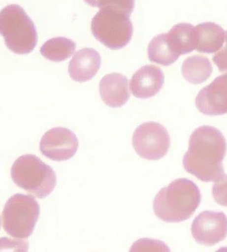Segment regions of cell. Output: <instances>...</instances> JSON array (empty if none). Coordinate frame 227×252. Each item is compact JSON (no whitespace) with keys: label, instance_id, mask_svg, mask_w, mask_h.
I'll return each mask as SVG.
<instances>
[{"label":"cell","instance_id":"44dd1931","mask_svg":"<svg viewBox=\"0 0 227 252\" xmlns=\"http://www.w3.org/2000/svg\"><path fill=\"white\" fill-rule=\"evenodd\" d=\"M212 187V196L216 203L227 207V175H223L214 182Z\"/></svg>","mask_w":227,"mask_h":252},{"label":"cell","instance_id":"603a6c76","mask_svg":"<svg viewBox=\"0 0 227 252\" xmlns=\"http://www.w3.org/2000/svg\"><path fill=\"white\" fill-rule=\"evenodd\" d=\"M28 250V243L26 241L10 240L8 238L0 239V252H26Z\"/></svg>","mask_w":227,"mask_h":252},{"label":"cell","instance_id":"8992f818","mask_svg":"<svg viewBox=\"0 0 227 252\" xmlns=\"http://www.w3.org/2000/svg\"><path fill=\"white\" fill-rule=\"evenodd\" d=\"M40 213V205L33 196L14 194L3 208V228L14 238H28L33 233Z\"/></svg>","mask_w":227,"mask_h":252},{"label":"cell","instance_id":"2e32d148","mask_svg":"<svg viewBox=\"0 0 227 252\" xmlns=\"http://www.w3.org/2000/svg\"><path fill=\"white\" fill-rule=\"evenodd\" d=\"M213 71L210 61L201 55L188 57L182 66V74L187 81L193 85L203 83Z\"/></svg>","mask_w":227,"mask_h":252},{"label":"cell","instance_id":"8fae6325","mask_svg":"<svg viewBox=\"0 0 227 252\" xmlns=\"http://www.w3.org/2000/svg\"><path fill=\"white\" fill-rule=\"evenodd\" d=\"M165 82V75L160 67L153 65L143 66L132 76L130 89L139 99H148L156 95Z\"/></svg>","mask_w":227,"mask_h":252},{"label":"cell","instance_id":"6da1fadb","mask_svg":"<svg viewBox=\"0 0 227 252\" xmlns=\"http://www.w3.org/2000/svg\"><path fill=\"white\" fill-rule=\"evenodd\" d=\"M227 143L223 134L214 126H199L191 134L189 147L183 158L188 173L205 182H215L225 174L223 160Z\"/></svg>","mask_w":227,"mask_h":252},{"label":"cell","instance_id":"30bf717a","mask_svg":"<svg viewBox=\"0 0 227 252\" xmlns=\"http://www.w3.org/2000/svg\"><path fill=\"white\" fill-rule=\"evenodd\" d=\"M196 108L207 116L227 114V74L221 75L200 91L195 99Z\"/></svg>","mask_w":227,"mask_h":252},{"label":"cell","instance_id":"277c9868","mask_svg":"<svg viewBox=\"0 0 227 252\" xmlns=\"http://www.w3.org/2000/svg\"><path fill=\"white\" fill-rule=\"evenodd\" d=\"M11 177L16 185L38 198L47 197L57 185L54 170L33 155H23L14 161Z\"/></svg>","mask_w":227,"mask_h":252},{"label":"cell","instance_id":"9c48e42d","mask_svg":"<svg viewBox=\"0 0 227 252\" xmlns=\"http://www.w3.org/2000/svg\"><path fill=\"white\" fill-rule=\"evenodd\" d=\"M191 233L198 244L214 246L227 237V216L221 212H201L193 221Z\"/></svg>","mask_w":227,"mask_h":252},{"label":"cell","instance_id":"4fadbf2b","mask_svg":"<svg viewBox=\"0 0 227 252\" xmlns=\"http://www.w3.org/2000/svg\"><path fill=\"white\" fill-rule=\"evenodd\" d=\"M99 94L109 107L121 108L130 97L128 78L118 73L105 75L99 82Z\"/></svg>","mask_w":227,"mask_h":252},{"label":"cell","instance_id":"ac0fdd59","mask_svg":"<svg viewBox=\"0 0 227 252\" xmlns=\"http://www.w3.org/2000/svg\"><path fill=\"white\" fill-rule=\"evenodd\" d=\"M148 56L151 62L164 66L172 65L179 58L171 50L167 33L154 37L148 46Z\"/></svg>","mask_w":227,"mask_h":252},{"label":"cell","instance_id":"d6986e66","mask_svg":"<svg viewBox=\"0 0 227 252\" xmlns=\"http://www.w3.org/2000/svg\"><path fill=\"white\" fill-rule=\"evenodd\" d=\"M97 8L112 9L130 17L135 8V0H98Z\"/></svg>","mask_w":227,"mask_h":252},{"label":"cell","instance_id":"7402d4cb","mask_svg":"<svg viewBox=\"0 0 227 252\" xmlns=\"http://www.w3.org/2000/svg\"><path fill=\"white\" fill-rule=\"evenodd\" d=\"M212 60L221 72L227 74V31L225 32L224 44L214 55Z\"/></svg>","mask_w":227,"mask_h":252},{"label":"cell","instance_id":"9a60e30c","mask_svg":"<svg viewBox=\"0 0 227 252\" xmlns=\"http://www.w3.org/2000/svg\"><path fill=\"white\" fill-rule=\"evenodd\" d=\"M167 37L171 50L178 56L189 54L196 49L195 28L189 23L173 26L167 33Z\"/></svg>","mask_w":227,"mask_h":252},{"label":"cell","instance_id":"7c38bea8","mask_svg":"<svg viewBox=\"0 0 227 252\" xmlns=\"http://www.w3.org/2000/svg\"><path fill=\"white\" fill-rule=\"evenodd\" d=\"M101 63V56L97 51L94 48H83L77 51L69 62V76L74 81H89L99 71Z\"/></svg>","mask_w":227,"mask_h":252},{"label":"cell","instance_id":"cb8c5ba5","mask_svg":"<svg viewBox=\"0 0 227 252\" xmlns=\"http://www.w3.org/2000/svg\"><path fill=\"white\" fill-rule=\"evenodd\" d=\"M89 6L97 8L98 0H84Z\"/></svg>","mask_w":227,"mask_h":252},{"label":"cell","instance_id":"5b68a950","mask_svg":"<svg viewBox=\"0 0 227 252\" xmlns=\"http://www.w3.org/2000/svg\"><path fill=\"white\" fill-rule=\"evenodd\" d=\"M130 17L110 8H101L91 21V32L97 40L111 50L128 45L133 33Z\"/></svg>","mask_w":227,"mask_h":252},{"label":"cell","instance_id":"3957f363","mask_svg":"<svg viewBox=\"0 0 227 252\" xmlns=\"http://www.w3.org/2000/svg\"><path fill=\"white\" fill-rule=\"evenodd\" d=\"M0 35L8 49L16 54H29L36 46L34 23L19 5H8L0 11Z\"/></svg>","mask_w":227,"mask_h":252},{"label":"cell","instance_id":"7a4b0ae2","mask_svg":"<svg viewBox=\"0 0 227 252\" xmlns=\"http://www.w3.org/2000/svg\"><path fill=\"white\" fill-rule=\"evenodd\" d=\"M201 201V192L194 182L177 179L159 191L154 199L153 210L165 222H181L194 214Z\"/></svg>","mask_w":227,"mask_h":252},{"label":"cell","instance_id":"52a82bcc","mask_svg":"<svg viewBox=\"0 0 227 252\" xmlns=\"http://www.w3.org/2000/svg\"><path fill=\"white\" fill-rule=\"evenodd\" d=\"M132 143L139 157L157 160L167 155L171 139L167 129L162 125L148 122L139 125L135 129Z\"/></svg>","mask_w":227,"mask_h":252},{"label":"cell","instance_id":"5bb4252c","mask_svg":"<svg viewBox=\"0 0 227 252\" xmlns=\"http://www.w3.org/2000/svg\"><path fill=\"white\" fill-rule=\"evenodd\" d=\"M196 50L199 53H211L219 51L225 42V30L215 23H202L195 28Z\"/></svg>","mask_w":227,"mask_h":252},{"label":"cell","instance_id":"ba28073f","mask_svg":"<svg viewBox=\"0 0 227 252\" xmlns=\"http://www.w3.org/2000/svg\"><path fill=\"white\" fill-rule=\"evenodd\" d=\"M79 147L78 137L69 128H51L43 135L40 150L46 158L54 161L69 160L76 155Z\"/></svg>","mask_w":227,"mask_h":252},{"label":"cell","instance_id":"ffe728a7","mask_svg":"<svg viewBox=\"0 0 227 252\" xmlns=\"http://www.w3.org/2000/svg\"><path fill=\"white\" fill-rule=\"evenodd\" d=\"M131 252H169V248L162 241L143 239L137 241L131 248Z\"/></svg>","mask_w":227,"mask_h":252},{"label":"cell","instance_id":"e0dca14e","mask_svg":"<svg viewBox=\"0 0 227 252\" xmlns=\"http://www.w3.org/2000/svg\"><path fill=\"white\" fill-rule=\"evenodd\" d=\"M76 44L71 39L57 37L46 41L40 51L46 60L53 62H62L68 60L76 50Z\"/></svg>","mask_w":227,"mask_h":252}]
</instances>
